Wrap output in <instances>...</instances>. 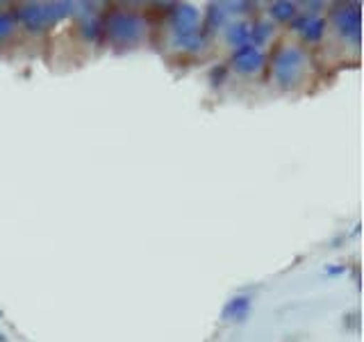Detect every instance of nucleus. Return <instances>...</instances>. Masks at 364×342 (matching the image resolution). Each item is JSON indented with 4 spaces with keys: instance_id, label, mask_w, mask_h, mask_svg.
Returning a JSON list of instances; mask_svg holds the SVG:
<instances>
[{
    "instance_id": "nucleus-5",
    "label": "nucleus",
    "mask_w": 364,
    "mask_h": 342,
    "mask_svg": "<svg viewBox=\"0 0 364 342\" xmlns=\"http://www.w3.org/2000/svg\"><path fill=\"white\" fill-rule=\"evenodd\" d=\"M333 26L337 30V34L341 39L353 41L355 46H360V37H362V11H360V3H341L335 5L333 11Z\"/></svg>"
},
{
    "instance_id": "nucleus-1",
    "label": "nucleus",
    "mask_w": 364,
    "mask_h": 342,
    "mask_svg": "<svg viewBox=\"0 0 364 342\" xmlns=\"http://www.w3.org/2000/svg\"><path fill=\"white\" fill-rule=\"evenodd\" d=\"M171 41L176 48L187 53H198L205 48L208 37L200 30V14L193 5H173L171 9Z\"/></svg>"
},
{
    "instance_id": "nucleus-11",
    "label": "nucleus",
    "mask_w": 364,
    "mask_h": 342,
    "mask_svg": "<svg viewBox=\"0 0 364 342\" xmlns=\"http://www.w3.org/2000/svg\"><path fill=\"white\" fill-rule=\"evenodd\" d=\"M269 16L280 23H291L296 16H299V5L287 3V0H278V3L269 5Z\"/></svg>"
},
{
    "instance_id": "nucleus-3",
    "label": "nucleus",
    "mask_w": 364,
    "mask_h": 342,
    "mask_svg": "<svg viewBox=\"0 0 364 342\" xmlns=\"http://www.w3.org/2000/svg\"><path fill=\"white\" fill-rule=\"evenodd\" d=\"M307 68V53L301 46H282L273 55L271 76L282 89H291L303 80Z\"/></svg>"
},
{
    "instance_id": "nucleus-14",
    "label": "nucleus",
    "mask_w": 364,
    "mask_h": 342,
    "mask_svg": "<svg viewBox=\"0 0 364 342\" xmlns=\"http://www.w3.org/2000/svg\"><path fill=\"white\" fill-rule=\"evenodd\" d=\"M16 28H18V23H16L14 14H9V11H0V41H7L9 37H14Z\"/></svg>"
},
{
    "instance_id": "nucleus-4",
    "label": "nucleus",
    "mask_w": 364,
    "mask_h": 342,
    "mask_svg": "<svg viewBox=\"0 0 364 342\" xmlns=\"http://www.w3.org/2000/svg\"><path fill=\"white\" fill-rule=\"evenodd\" d=\"M102 30H105L107 39L117 46H134L144 39L146 34V21L134 14V11H121L114 9L107 11L105 21H102Z\"/></svg>"
},
{
    "instance_id": "nucleus-2",
    "label": "nucleus",
    "mask_w": 364,
    "mask_h": 342,
    "mask_svg": "<svg viewBox=\"0 0 364 342\" xmlns=\"http://www.w3.org/2000/svg\"><path fill=\"white\" fill-rule=\"evenodd\" d=\"M77 11V3H23L16 7L14 19L30 32H43L62 19L71 16Z\"/></svg>"
},
{
    "instance_id": "nucleus-8",
    "label": "nucleus",
    "mask_w": 364,
    "mask_h": 342,
    "mask_svg": "<svg viewBox=\"0 0 364 342\" xmlns=\"http://www.w3.org/2000/svg\"><path fill=\"white\" fill-rule=\"evenodd\" d=\"M250 306H253V299L248 294H237L223 308V319L225 322H244L250 313Z\"/></svg>"
},
{
    "instance_id": "nucleus-12",
    "label": "nucleus",
    "mask_w": 364,
    "mask_h": 342,
    "mask_svg": "<svg viewBox=\"0 0 364 342\" xmlns=\"http://www.w3.org/2000/svg\"><path fill=\"white\" fill-rule=\"evenodd\" d=\"M273 34V26L271 23H267V21H255L253 26H250V39H248V43L250 46H259L264 43V41H269V37Z\"/></svg>"
},
{
    "instance_id": "nucleus-6",
    "label": "nucleus",
    "mask_w": 364,
    "mask_h": 342,
    "mask_svg": "<svg viewBox=\"0 0 364 342\" xmlns=\"http://www.w3.org/2000/svg\"><path fill=\"white\" fill-rule=\"evenodd\" d=\"M267 62V55L262 48H257V46H239V48H235L232 57H230V64L237 73H244V76H253V73H259L262 66H264Z\"/></svg>"
},
{
    "instance_id": "nucleus-13",
    "label": "nucleus",
    "mask_w": 364,
    "mask_h": 342,
    "mask_svg": "<svg viewBox=\"0 0 364 342\" xmlns=\"http://www.w3.org/2000/svg\"><path fill=\"white\" fill-rule=\"evenodd\" d=\"M80 32L85 34V39L96 41L100 37V32H102V21L96 19V16H87L82 23H80Z\"/></svg>"
},
{
    "instance_id": "nucleus-7",
    "label": "nucleus",
    "mask_w": 364,
    "mask_h": 342,
    "mask_svg": "<svg viewBox=\"0 0 364 342\" xmlns=\"http://www.w3.org/2000/svg\"><path fill=\"white\" fill-rule=\"evenodd\" d=\"M291 30H296L307 43H318L328 30V21L318 14H303L291 21Z\"/></svg>"
},
{
    "instance_id": "nucleus-9",
    "label": "nucleus",
    "mask_w": 364,
    "mask_h": 342,
    "mask_svg": "<svg viewBox=\"0 0 364 342\" xmlns=\"http://www.w3.org/2000/svg\"><path fill=\"white\" fill-rule=\"evenodd\" d=\"M228 19V9L223 7V3H212L208 14H205V23L200 26V30L205 32V37H208L210 32H214L216 28H221Z\"/></svg>"
},
{
    "instance_id": "nucleus-10",
    "label": "nucleus",
    "mask_w": 364,
    "mask_h": 342,
    "mask_svg": "<svg viewBox=\"0 0 364 342\" xmlns=\"http://www.w3.org/2000/svg\"><path fill=\"white\" fill-rule=\"evenodd\" d=\"M225 39H228V43L232 46V48H239V46H246L248 39H250V26H248L246 21L230 23V26L225 28Z\"/></svg>"
}]
</instances>
